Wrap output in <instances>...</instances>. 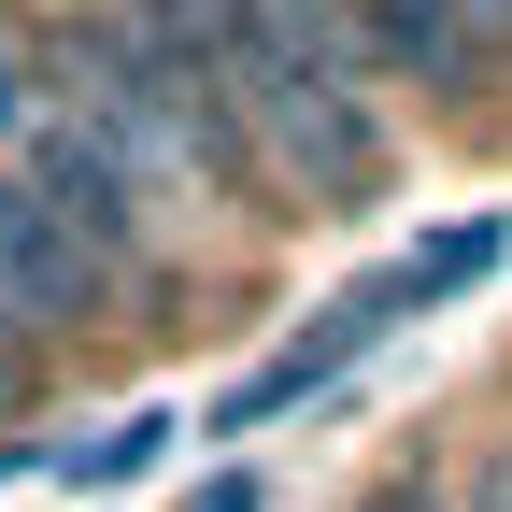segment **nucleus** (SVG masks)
Segmentation results:
<instances>
[{
	"instance_id": "obj_1",
	"label": "nucleus",
	"mask_w": 512,
	"mask_h": 512,
	"mask_svg": "<svg viewBox=\"0 0 512 512\" xmlns=\"http://www.w3.org/2000/svg\"><path fill=\"white\" fill-rule=\"evenodd\" d=\"M200 57H214V100L242 128L256 185H299L313 214L384 200L399 143H384V114H370V72H328L271 0H200Z\"/></svg>"
},
{
	"instance_id": "obj_2",
	"label": "nucleus",
	"mask_w": 512,
	"mask_h": 512,
	"mask_svg": "<svg viewBox=\"0 0 512 512\" xmlns=\"http://www.w3.org/2000/svg\"><path fill=\"white\" fill-rule=\"evenodd\" d=\"M484 271H498V228H484V214H470V228H441V242H413L399 271H370V285H342V299L313 313L299 342H271V356H256V370L228 384V399H214L200 427H214V441H256V427H285L299 399H328V384H342V370H356V356H370L384 328H413L427 299H456V285H484Z\"/></svg>"
},
{
	"instance_id": "obj_3",
	"label": "nucleus",
	"mask_w": 512,
	"mask_h": 512,
	"mask_svg": "<svg viewBox=\"0 0 512 512\" xmlns=\"http://www.w3.org/2000/svg\"><path fill=\"white\" fill-rule=\"evenodd\" d=\"M15 171L43 185V214L72 228V242L100 256V271H143V242H157V200H143V185H128V157L100 143V128H72V114L43 100V128L15 143Z\"/></svg>"
},
{
	"instance_id": "obj_4",
	"label": "nucleus",
	"mask_w": 512,
	"mask_h": 512,
	"mask_svg": "<svg viewBox=\"0 0 512 512\" xmlns=\"http://www.w3.org/2000/svg\"><path fill=\"white\" fill-rule=\"evenodd\" d=\"M100 299H114V271L43 214V185L0 157V328H15V342H57V328H86Z\"/></svg>"
},
{
	"instance_id": "obj_5",
	"label": "nucleus",
	"mask_w": 512,
	"mask_h": 512,
	"mask_svg": "<svg viewBox=\"0 0 512 512\" xmlns=\"http://www.w3.org/2000/svg\"><path fill=\"white\" fill-rule=\"evenodd\" d=\"M356 57L399 72V86H427V100H484V72H498V43L456 0H356Z\"/></svg>"
},
{
	"instance_id": "obj_6",
	"label": "nucleus",
	"mask_w": 512,
	"mask_h": 512,
	"mask_svg": "<svg viewBox=\"0 0 512 512\" xmlns=\"http://www.w3.org/2000/svg\"><path fill=\"white\" fill-rule=\"evenodd\" d=\"M29 128H43V57H29L15 29H0V157L29 143Z\"/></svg>"
},
{
	"instance_id": "obj_7",
	"label": "nucleus",
	"mask_w": 512,
	"mask_h": 512,
	"mask_svg": "<svg viewBox=\"0 0 512 512\" xmlns=\"http://www.w3.org/2000/svg\"><path fill=\"white\" fill-rule=\"evenodd\" d=\"M157 441H171V413H143V427H114L100 456H72V470H86V484H128V470H157Z\"/></svg>"
},
{
	"instance_id": "obj_8",
	"label": "nucleus",
	"mask_w": 512,
	"mask_h": 512,
	"mask_svg": "<svg viewBox=\"0 0 512 512\" xmlns=\"http://www.w3.org/2000/svg\"><path fill=\"white\" fill-rule=\"evenodd\" d=\"M29 370H43V342H15V328H0V399H29Z\"/></svg>"
},
{
	"instance_id": "obj_9",
	"label": "nucleus",
	"mask_w": 512,
	"mask_h": 512,
	"mask_svg": "<svg viewBox=\"0 0 512 512\" xmlns=\"http://www.w3.org/2000/svg\"><path fill=\"white\" fill-rule=\"evenodd\" d=\"M456 15H470V29H484V43L512 57V0H456Z\"/></svg>"
},
{
	"instance_id": "obj_10",
	"label": "nucleus",
	"mask_w": 512,
	"mask_h": 512,
	"mask_svg": "<svg viewBox=\"0 0 512 512\" xmlns=\"http://www.w3.org/2000/svg\"><path fill=\"white\" fill-rule=\"evenodd\" d=\"M356 512H456V498H427V484H384V498H356Z\"/></svg>"
},
{
	"instance_id": "obj_11",
	"label": "nucleus",
	"mask_w": 512,
	"mask_h": 512,
	"mask_svg": "<svg viewBox=\"0 0 512 512\" xmlns=\"http://www.w3.org/2000/svg\"><path fill=\"white\" fill-rule=\"evenodd\" d=\"M185 512H256V484L228 470V484H200V498H185Z\"/></svg>"
},
{
	"instance_id": "obj_12",
	"label": "nucleus",
	"mask_w": 512,
	"mask_h": 512,
	"mask_svg": "<svg viewBox=\"0 0 512 512\" xmlns=\"http://www.w3.org/2000/svg\"><path fill=\"white\" fill-rule=\"evenodd\" d=\"M484 512H512V441H498V456H484Z\"/></svg>"
}]
</instances>
